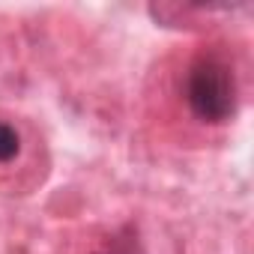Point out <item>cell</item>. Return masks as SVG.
<instances>
[{
    "label": "cell",
    "instance_id": "obj_2",
    "mask_svg": "<svg viewBox=\"0 0 254 254\" xmlns=\"http://www.w3.org/2000/svg\"><path fill=\"white\" fill-rule=\"evenodd\" d=\"M18 150H21L18 132L12 129L9 123H0V165H3V162H12V159L18 156Z\"/></svg>",
    "mask_w": 254,
    "mask_h": 254
},
{
    "label": "cell",
    "instance_id": "obj_1",
    "mask_svg": "<svg viewBox=\"0 0 254 254\" xmlns=\"http://www.w3.org/2000/svg\"><path fill=\"white\" fill-rule=\"evenodd\" d=\"M186 93L191 111L206 123H224L236 111V78L218 57H203L191 66Z\"/></svg>",
    "mask_w": 254,
    "mask_h": 254
}]
</instances>
